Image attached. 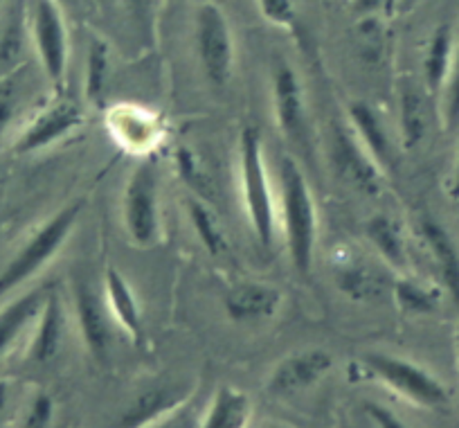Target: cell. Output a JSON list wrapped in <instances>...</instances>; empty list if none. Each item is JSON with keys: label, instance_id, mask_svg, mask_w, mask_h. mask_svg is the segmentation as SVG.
<instances>
[{"label": "cell", "instance_id": "obj_40", "mask_svg": "<svg viewBox=\"0 0 459 428\" xmlns=\"http://www.w3.org/2000/svg\"><path fill=\"white\" fill-rule=\"evenodd\" d=\"M264 428H281V426H264Z\"/></svg>", "mask_w": 459, "mask_h": 428}, {"label": "cell", "instance_id": "obj_34", "mask_svg": "<svg viewBox=\"0 0 459 428\" xmlns=\"http://www.w3.org/2000/svg\"><path fill=\"white\" fill-rule=\"evenodd\" d=\"M55 419V401L46 392H39L25 413L21 428H50Z\"/></svg>", "mask_w": 459, "mask_h": 428}, {"label": "cell", "instance_id": "obj_6", "mask_svg": "<svg viewBox=\"0 0 459 428\" xmlns=\"http://www.w3.org/2000/svg\"><path fill=\"white\" fill-rule=\"evenodd\" d=\"M194 43L198 64L210 86L225 88L235 74V32L228 16L216 3L207 0L196 7L194 16Z\"/></svg>", "mask_w": 459, "mask_h": 428}, {"label": "cell", "instance_id": "obj_39", "mask_svg": "<svg viewBox=\"0 0 459 428\" xmlns=\"http://www.w3.org/2000/svg\"><path fill=\"white\" fill-rule=\"evenodd\" d=\"M457 354H459V328H457Z\"/></svg>", "mask_w": 459, "mask_h": 428}, {"label": "cell", "instance_id": "obj_26", "mask_svg": "<svg viewBox=\"0 0 459 428\" xmlns=\"http://www.w3.org/2000/svg\"><path fill=\"white\" fill-rule=\"evenodd\" d=\"M110 77V48L101 39H92L86 52V73H83V100L91 109L104 111L106 88Z\"/></svg>", "mask_w": 459, "mask_h": 428}, {"label": "cell", "instance_id": "obj_21", "mask_svg": "<svg viewBox=\"0 0 459 428\" xmlns=\"http://www.w3.org/2000/svg\"><path fill=\"white\" fill-rule=\"evenodd\" d=\"M419 235L439 271L441 286L450 295L455 304L459 307V249L450 240L448 232L432 219H421L419 223Z\"/></svg>", "mask_w": 459, "mask_h": 428}, {"label": "cell", "instance_id": "obj_37", "mask_svg": "<svg viewBox=\"0 0 459 428\" xmlns=\"http://www.w3.org/2000/svg\"><path fill=\"white\" fill-rule=\"evenodd\" d=\"M448 197L453 198V201H459V149H457V158H455L453 176H450V183H448Z\"/></svg>", "mask_w": 459, "mask_h": 428}, {"label": "cell", "instance_id": "obj_33", "mask_svg": "<svg viewBox=\"0 0 459 428\" xmlns=\"http://www.w3.org/2000/svg\"><path fill=\"white\" fill-rule=\"evenodd\" d=\"M444 122L448 129L459 127V46L455 48L453 66L444 86Z\"/></svg>", "mask_w": 459, "mask_h": 428}, {"label": "cell", "instance_id": "obj_1", "mask_svg": "<svg viewBox=\"0 0 459 428\" xmlns=\"http://www.w3.org/2000/svg\"><path fill=\"white\" fill-rule=\"evenodd\" d=\"M277 174H280V214L277 217H281L286 253L295 271L307 277L313 271L317 232H320L316 198H313L311 185L302 167L293 156H281Z\"/></svg>", "mask_w": 459, "mask_h": 428}, {"label": "cell", "instance_id": "obj_3", "mask_svg": "<svg viewBox=\"0 0 459 428\" xmlns=\"http://www.w3.org/2000/svg\"><path fill=\"white\" fill-rule=\"evenodd\" d=\"M350 381H377L399 395L401 399L428 410H441L448 406L450 397L444 383L412 361L399 356L369 352L363 359L347 365Z\"/></svg>", "mask_w": 459, "mask_h": 428}, {"label": "cell", "instance_id": "obj_32", "mask_svg": "<svg viewBox=\"0 0 459 428\" xmlns=\"http://www.w3.org/2000/svg\"><path fill=\"white\" fill-rule=\"evenodd\" d=\"M255 3L266 23L293 32L298 25V12H295L293 0H255Z\"/></svg>", "mask_w": 459, "mask_h": 428}, {"label": "cell", "instance_id": "obj_16", "mask_svg": "<svg viewBox=\"0 0 459 428\" xmlns=\"http://www.w3.org/2000/svg\"><path fill=\"white\" fill-rule=\"evenodd\" d=\"M192 399V386L187 383H162L149 388L126 408L115 428H152Z\"/></svg>", "mask_w": 459, "mask_h": 428}, {"label": "cell", "instance_id": "obj_10", "mask_svg": "<svg viewBox=\"0 0 459 428\" xmlns=\"http://www.w3.org/2000/svg\"><path fill=\"white\" fill-rule=\"evenodd\" d=\"M331 165L335 176L347 188L363 197H381L385 188V171L368 153L347 122H340L331 131Z\"/></svg>", "mask_w": 459, "mask_h": 428}, {"label": "cell", "instance_id": "obj_8", "mask_svg": "<svg viewBox=\"0 0 459 428\" xmlns=\"http://www.w3.org/2000/svg\"><path fill=\"white\" fill-rule=\"evenodd\" d=\"M273 118L281 138L302 153L311 152V122H308L307 95L293 66L277 61L271 74Z\"/></svg>", "mask_w": 459, "mask_h": 428}, {"label": "cell", "instance_id": "obj_20", "mask_svg": "<svg viewBox=\"0 0 459 428\" xmlns=\"http://www.w3.org/2000/svg\"><path fill=\"white\" fill-rule=\"evenodd\" d=\"M50 289L52 286H37L10 300L5 307H0V359L14 347V343L28 329H32Z\"/></svg>", "mask_w": 459, "mask_h": 428}, {"label": "cell", "instance_id": "obj_9", "mask_svg": "<svg viewBox=\"0 0 459 428\" xmlns=\"http://www.w3.org/2000/svg\"><path fill=\"white\" fill-rule=\"evenodd\" d=\"M86 122L83 104L68 91L55 92L41 111L23 127L14 143V153H37L73 135Z\"/></svg>", "mask_w": 459, "mask_h": 428}, {"label": "cell", "instance_id": "obj_11", "mask_svg": "<svg viewBox=\"0 0 459 428\" xmlns=\"http://www.w3.org/2000/svg\"><path fill=\"white\" fill-rule=\"evenodd\" d=\"M104 120L115 144L138 158L153 156L165 140L162 118L147 106L135 104V101L106 106Z\"/></svg>", "mask_w": 459, "mask_h": 428}, {"label": "cell", "instance_id": "obj_5", "mask_svg": "<svg viewBox=\"0 0 459 428\" xmlns=\"http://www.w3.org/2000/svg\"><path fill=\"white\" fill-rule=\"evenodd\" d=\"M122 222L135 249L152 250L162 241L160 174L153 156L140 158L122 192Z\"/></svg>", "mask_w": 459, "mask_h": 428}, {"label": "cell", "instance_id": "obj_12", "mask_svg": "<svg viewBox=\"0 0 459 428\" xmlns=\"http://www.w3.org/2000/svg\"><path fill=\"white\" fill-rule=\"evenodd\" d=\"M70 302H73L74 323H77L83 350L95 361L104 363L108 359L115 325L108 307H106L104 293L86 277H74Z\"/></svg>", "mask_w": 459, "mask_h": 428}, {"label": "cell", "instance_id": "obj_4", "mask_svg": "<svg viewBox=\"0 0 459 428\" xmlns=\"http://www.w3.org/2000/svg\"><path fill=\"white\" fill-rule=\"evenodd\" d=\"M83 201H73L56 210L50 219L41 223L32 235L25 240L19 253L10 259L3 271H0V300L16 291L19 286L28 284L32 277H37L52 259L59 255V250L68 244L82 217Z\"/></svg>", "mask_w": 459, "mask_h": 428}, {"label": "cell", "instance_id": "obj_35", "mask_svg": "<svg viewBox=\"0 0 459 428\" xmlns=\"http://www.w3.org/2000/svg\"><path fill=\"white\" fill-rule=\"evenodd\" d=\"M396 0H351V10L356 16H381L390 19L394 14Z\"/></svg>", "mask_w": 459, "mask_h": 428}, {"label": "cell", "instance_id": "obj_30", "mask_svg": "<svg viewBox=\"0 0 459 428\" xmlns=\"http://www.w3.org/2000/svg\"><path fill=\"white\" fill-rule=\"evenodd\" d=\"M174 162L176 170H178V176L192 189L194 197L203 198V201H210V197L214 194V188H212L210 176H207L205 167L198 161L196 153L187 147H178L174 153Z\"/></svg>", "mask_w": 459, "mask_h": 428}, {"label": "cell", "instance_id": "obj_19", "mask_svg": "<svg viewBox=\"0 0 459 428\" xmlns=\"http://www.w3.org/2000/svg\"><path fill=\"white\" fill-rule=\"evenodd\" d=\"M104 300L113 323L135 343L144 341V318L134 289L117 268L108 266L104 275Z\"/></svg>", "mask_w": 459, "mask_h": 428}, {"label": "cell", "instance_id": "obj_27", "mask_svg": "<svg viewBox=\"0 0 459 428\" xmlns=\"http://www.w3.org/2000/svg\"><path fill=\"white\" fill-rule=\"evenodd\" d=\"M399 131L403 149L417 147L428 131L426 95L412 83L399 91Z\"/></svg>", "mask_w": 459, "mask_h": 428}, {"label": "cell", "instance_id": "obj_36", "mask_svg": "<svg viewBox=\"0 0 459 428\" xmlns=\"http://www.w3.org/2000/svg\"><path fill=\"white\" fill-rule=\"evenodd\" d=\"M365 410H368L369 417L377 422L378 428H410L408 424L401 422L399 417H396L394 413H392L390 408H385V406L381 404H365Z\"/></svg>", "mask_w": 459, "mask_h": 428}, {"label": "cell", "instance_id": "obj_7", "mask_svg": "<svg viewBox=\"0 0 459 428\" xmlns=\"http://www.w3.org/2000/svg\"><path fill=\"white\" fill-rule=\"evenodd\" d=\"M30 34L39 64L52 91H65L70 64V37L56 0H30Z\"/></svg>", "mask_w": 459, "mask_h": 428}, {"label": "cell", "instance_id": "obj_15", "mask_svg": "<svg viewBox=\"0 0 459 428\" xmlns=\"http://www.w3.org/2000/svg\"><path fill=\"white\" fill-rule=\"evenodd\" d=\"M284 307V293L271 282L244 280L230 286L223 295V309L237 325L268 323Z\"/></svg>", "mask_w": 459, "mask_h": 428}, {"label": "cell", "instance_id": "obj_22", "mask_svg": "<svg viewBox=\"0 0 459 428\" xmlns=\"http://www.w3.org/2000/svg\"><path fill=\"white\" fill-rule=\"evenodd\" d=\"M347 125L354 129L356 138L368 149L369 156L383 167V171H387L390 162L394 161V147L381 116L365 101H351L347 106Z\"/></svg>", "mask_w": 459, "mask_h": 428}, {"label": "cell", "instance_id": "obj_14", "mask_svg": "<svg viewBox=\"0 0 459 428\" xmlns=\"http://www.w3.org/2000/svg\"><path fill=\"white\" fill-rule=\"evenodd\" d=\"M333 368V356L325 347H307L284 356L273 368L266 390L275 397H289L320 383Z\"/></svg>", "mask_w": 459, "mask_h": 428}, {"label": "cell", "instance_id": "obj_13", "mask_svg": "<svg viewBox=\"0 0 459 428\" xmlns=\"http://www.w3.org/2000/svg\"><path fill=\"white\" fill-rule=\"evenodd\" d=\"M331 273L340 293L351 302H381L383 295L392 289V277L381 266H374L359 250L342 253L335 249Z\"/></svg>", "mask_w": 459, "mask_h": 428}, {"label": "cell", "instance_id": "obj_29", "mask_svg": "<svg viewBox=\"0 0 459 428\" xmlns=\"http://www.w3.org/2000/svg\"><path fill=\"white\" fill-rule=\"evenodd\" d=\"M354 48L360 59L368 61V64H381L387 52L385 19H381V16H359L354 25Z\"/></svg>", "mask_w": 459, "mask_h": 428}, {"label": "cell", "instance_id": "obj_18", "mask_svg": "<svg viewBox=\"0 0 459 428\" xmlns=\"http://www.w3.org/2000/svg\"><path fill=\"white\" fill-rule=\"evenodd\" d=\"M65 334V304L59 289L52 286L32 325V338H30V361L46 365L59 354L61 341Z\"/></svg>", "mask_w": 459, "mask_h": 428}, {"label": "cell", "instance_id": "obj_24", "mask_svg": "<svg viewBox=\"0 0 459 428\" xmlns=\"http://www.w3.org/2000/svg\"><path fill=\"white\" fill-rule=\"evenodd\" d=\"M453 30H450V25H441L432 32L426 57H423V79H426L428 95H437V92L444 91L450 66H453Z\"/></svg>", "mask_w": 459, "mask_h": 428}, {"label": "cell", "instance_id": "obj_31", "mask_svg": "<svg viewBox=\"0 0 459 428\" xmlns=\"http://www.w3.org/2000/svg\"><path fill=\"white\" fill-rule=\"evenodd\" d=\"M135 30L147 46H153L158 39V23H160L162 0H126Z\"/></svg>", "mask_w": 459, "mask_h": 428}, {"label": "cell", "instance_id": "obj_2", "mask_svg": "<svg viewBox=\"0 0 459 428\" xmlns=\"http://www.w3.org/2000/svg\"><path fill=\"white\" fill-rule=\"evenodd\" d=\"M239 192L246 219L262 249H273L277 240V203L268 179L262 134L244 127L239 134Z\"/></svg>", "mask_w": 459, "mask_h": 428}, {"label": "cell", "instance_id": "obj_17", "mask_svg": "<svg viewBox=\"0 0 459 428\" xmlns=\"http://www.w3.org/2000/svg\"><path fill=\"white\" fill-rule=\"evenodd\" d=\"M365 237L374 249L383 266L394 275L410 273L408 235L403 223L392 214H374L365 222Z\"/></svg>", "mask_w": 459, "mask_h": 428}, {"label": "cell", "instance_id": "obj_38", "mask_svg": "<svg viewBox=\"0 0 459 428\" xmlns=\"http://www.w3.org/2000/svg\"><path fill=\"white\" fill-rule=\"evenodd\" d=\"M5 401H7V383L0 381V410L5 408Z\"/></svg>", "mask_w": 459, "mask_h": 428}, {"label": "cell", "instance_id": "obj_28", "mask_svg": "<svg viewBox=\"0 0 459 428\" xmlns=\"http://www.w3.org/2000/svg\"><path fill=\"white\" fill-rule=\"evenodd\" d=\"M185 210H187V219L192 223L194 232H196L198 241L203 244V249L212 255V258H219L228 250V240H225L223 231H221V223L216 219L214 210L207 205V201L198 197H189L185 201Z\"/></svg>", "mask_w": 459, "mask_h": 428}, {"label": "cell", "instance_id": "obj_23", "mask_svg": "<svg viewBox=\"0 0 459 428\" xmlns=\"http://www.w3.org/2000/svg\"><path fill=\"white\" fill-rule=\"evenodd\" d=\"M253 417V401L244 390L232 386H221L210 401V408L203 415L198 428H248Z\"/></svg>", "mask_w": 459, "mask_h": 428}, {"label": "cell", "instance_id": "obj_25", "mask_svg": "<svg viewBox=\"0 0 459 428\" xmlns=\"http://www.w3.org/2000/svg\"><path fill=\"white\" fill-rule=\"evenodd\" d=\"M392 300H394L396 309L408 316H426V313L437 311L441 300V291L435 286H428L412 277L410 273H401V275H392Z\"/></svg>", "mask_w": 459, "mask_h": 428}]
</instances>
